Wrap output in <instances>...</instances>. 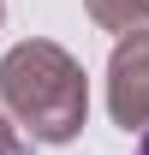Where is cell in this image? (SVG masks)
<instances>
[{"mask_svg":"<svg viewBox=\"0 0 149 155\" xmlns=\"http://www.w3.org/2000/svg\"><path fill=\"white\" fill-rule=\"evenodd\" d=\"M137 155H149V131H143V143H137Z\"/></svg>","mask_w":149,"mask_h":155,"instance_id":"cell-1","label":"cell"}]
</instances>
